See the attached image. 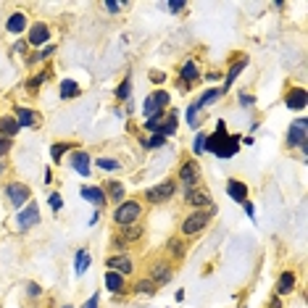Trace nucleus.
<instances>
[{
  "mask_svg": "<svg viewBox=\"0 0 308 308\" xmlns=\"http://www.w3.org/2000/svg\"><path fill=\"white\" fill-rule=\"evenodd\" d=\"M206 150L216 153L219 158H229V156H235V153H237V137L224 134V124L219 121L216 134H213V137H206Z\"/></svg>",
  "mask_w": 308,
  "mask_h": 308,
  "instance_id": "nucleus-1",
  "label": "nucleus"
},
{
  "mask_svg": "<svg viewBox=\"0 0 308 308\" xmlns=\"http://www.w3.org/2000/svg\"><path fill=\"white\" fill-rule=\"evenodd\" d=\"M166 103H169V95H166V92H153V95H148V100H145V105H143V114H145L148 119L161 116L163 108H166Z\"/></svg>",
  "mask_w": 308,
  "mask_h": 308,
  "instance_id": "nucleus-2",
  "label": "nucleus"
},
{
  "mask_svg": "<svg viewBox=\"0 0 308 308\" xmlns=\"http://www.w3.org/2000/svg\"><path fill=\"white\" fill-rule=\"evenodd\" d=\"M305 132H308V121L305 119H298V121H292V127L287 132V145L292 148H305Z\"/></svg>",
  "mask_w": 308,
  "mask_h": 308,
  "instance_id": "nucleus-3",
  "label": "nucleus"
},
{
  "mask_svg": "<svg viewBox=\"0 0 308 308\" xmlns=\"http://www.w3.org/2000/svg\"><path fill=\"white\" fill-rule=\"evenodd\" d=\"M137 216H140V203H134V200H127V203H119L114 219L116 224H132Z\"/></svg>",
  "mask_w": 308,
  "mask_h": 308,
  "instance_id": "nucleus-4",
  "label": "nucleus"
},
{
  "mask_svg": "<svg viewBox=\"0 0 308 308\" xmlns=\"http://www.w3.org/2000/svg\"><path fill=\"white\" fill-rule=\"evenodd\" d=\"M206 224H208V213H192V216L184 219L182 232L184 235H195V232H200V229H206Z\"/></svg>",
  "mask_w": 308,
  "mask_h": 308,
  "instance_id": "nucleus-5",
  "label": "nucleus"
},
{
  "mask_svg": "<svg viewBox=\"0 0 308 308\" xmlns=\"http://www.w3.org/2000/svg\"><path fill=\"white\" fill-rule=\"evenodd\" d=\"M172 192H174V182H163V184H156V187H150V190L145 192V198L150 200V203H161V200L172 198Z\"/></svg>",
  "mask_w": 308,
  "mask_h": 308,
  "instance_id": "nucleus-6",
  "label": "nucleus"
},
{
  "mask_svg": "<svg viewBox=\"0 0 308 308\" xmlns=\"http://www.w3.org/2000/svg\"><path fill=\"white\" fill-rule=\"evenodd\" d=\"M8 200H11V203L13 206H24L26 203V200H29V187H24V184H8Z\"/></svg>",
  "mask_w": 308,
  "mask_h": 308,
  "instance_id": "nucleus-7",
  "label": "nucleus"
},
{
  "mask_svg": "<svg viewBox=\"0 0 308 308\" xmlns=\"http://www.w3.org/2000/svg\"><path fill=\"white\" fill-rule=\"evenodd\" d=\"M16 221H19V227H21V229H26V227L37 224V221H40V211H37V203L26 206V208L19 213V216H16Z\"/></svg>",
  "mask_w": 308,
  "mask_h": 308,
  "instance_id": "nucleus-8",
  "label": "nucleus"
},
{
  "mask_svg": "<svg viewBox=\"0 0 308 308\" xmlns=\"http://www.w3.org/2000/svg\"><path fill=\"white\" fill-rule=\"evenodd\" d=\"M227 192H229L232 200H237V203H245V200H248V187H245L242 182H237V179L227 182Z\"/></svg>",
  "mask_w": 308,
  "mask_h": 308,
  "instance_id": "nucleus-9",
  "label": "nucleus"
},
{
  "mask_svg": "<svg viewBox=\"0 0 308 308\" xmlns=\"http://www.w3.org/2000/svg\"><path fill=\"white\" fill-rule=\"evenodd\" d=\"M179 177H182V182H184V187H187V190H192V184L198 182V166H195L192 161H187V163L182 166Z\"/></svg>",
  "mask_w": 308,
  "mask_h": 308,
  "instance_id": "nucleus-10",
  "label": "nucleus"
},
{
  "mask_svg": "<svg viewBox=\"0 0 308 308\" xmlns=\"http://www.w3.org/2000/svg\"><path fill=\"white\" fill-rule=\"evenodd\" d=\"M45 40H50V29L45 24H35L32 29H29V42L32 45H42Z\"/></svg>",
  "mask_w": 308,
  "mask_h": 308,
  "instance_id": "nucleus-11",
  "label": "nucleus"
},
{
  "mask_svg": "<svg viewBox=\"0 0 308 308\" xmlns=\"http://www.w3.org/2000/svg\"><path fill=\"white\" fill-rule=\"evenodd\" d=\"M305 100H308V95H305V90H300V87L287 92V105H290V108H303Z\"/></svg>",
  "mask_w": 308,
  "mask_h": 308,
  "instance_id": "nucleus-12",
  "label": "nucleus"
},
{
  "mask_svg": "<svg viewBox=\"0 0 308 308\" xmlns=\"http://www.w3.org/2000/svg\"><path fill=\"white\" fill-rule=\"evenodd\" d=\"M82 198L90 200V203H95L98 208L105 203V192H103L100 187H82Z\"/></svg>",
  "mask_w": 308,
  "mask_h": 308,
  "instance_id": "nucleus-13",
  "label": "nucleus"
},
{
  "mask_svg": "<svg viewBox=\"0 0 308 308\" xmlns=\"http://www.w3.org/2000/svg\"><path fill=\"white\" fill-rule=\"evenodd\" d=\"M19 116V127H40V116L32 114V111H26V108H19L16 111Z\"/></svg>",
  "mask_w": 308,
  "mask_h": 308,
  "instance_id": "nucleus-14",
  "label": "nucleus"
},
{
  "mask_svg": "<svg viewBox=\"0 0 308 308\" xmlns=\"http://www.w3.org/2000/svg\"><path fill=\"white\" fill-rule=\"evenodd\" d=\"M71 163H74V169H76V172H79L82 177H87V174H90V166H87V163H90V158H87V153H85V150L74 153V161H71Z\"/></svg>",
  "mask_w": 308,
  "mask_h": 308,
  "instance_id": "nucleus-15",
  "label": "nucleus"
},
{
  "mask_svg": "<svg viewBox=\"0 0 308 308\" xmlns=\"http://www.w3.org/2000/svg\"><path fill=\"white\" fill-rule=\"evenodd\" d=\"M108 266L119 269L121 274H127V271H132V261L127 256H114V258H108Z\"/></svg>",
  "mask_w": 308,
  "mask_h": 308,
  "instance_id": "nucleus-16",
  "label": "nucleus"
},
{
  "mask_svg": "<svg viewBox=\"0 0 308 308\" xmlns=\"http://www.w3.org/2000/svg\"><path fill=\"white\" fill-rule=\"evenodd\" d=\"M187 203L190 206H206V203H211V198L203 190H187Z\"/></svg>",
  "mask_w": 308,
  "mask_h": 308,
  "instance_id": "nucleus-17",
  "label": "nucleus"
},
{
  "mask_svg": "<svg viewBox=\"0 0 308 308\" xmlns=\"http://www.w3.org/2000/svg\"><path fill=\"white\" fill-rule=\"evenodd\" d=\"M105 287H108L111 292H121V287H124L121 274L119 271H108V274H105Z\"/></svg>",
  "mask_w": 308,
  "mask_h": 308,
  "instance_id": "nucleus-18",
  "label": "nucleus"
},
{
  "mask_svg": "<svg viewBox=\"0 0 308 308\" xmlns=\"http://www.w3.org/2000/svg\"><path fill=\"white\" fill-rule=\"evenodd\" d=\"M74 95H79V85H76L74 79H64V82H61V98L69 100Z\"/></svg>",
  "mask_w": 308,
  "mask_h": 308,
  "instance_id": "nucleus-19",
  "label": "nucleus"
},
{
  "mask_svg": "<svg viewBox=\"0 0 308 308\" xmlns=\"http://www.w3.org/2000/svg\"><path fill=\"white\" fill-rule=\"evenodd\" d=\"M19 132V121L16 119H0V134L3 137H13Z\"/></svg>",
  "mask_w": 308,
  "mask_h": 308,
  "instance_id": "nucleus-20",
  "label": "nucleus"
},
{
  "mask_svg": "<svg viewBox=\"0 0 308 308\" xmlns=\"http://www.w3.org/2000/svg\"><path fill=\"white\" fill-rule=\"evenodd\" d=\"M87 266H90V253H87V250H79V253H76V258H74V269H76V274H85Z\"/></svg>",
  "mask_w": 308,
  "mask_h": 308,
  "instance_id": "nucleus-21",
  "label": "nucleus"
},
{
  "mask_svg": "<svg viewBox=\"0 0 308 308\" xmlns=\"http://www.w3.org/2000/svg\"><path fill=\"white\" fill-rule=\"evenodd\" d=\"M292 285H295V276H292L290 271H285L282 279H279V285H276V292H279V295H287V292L292 290Z\"/></svg>",
  "mask_w": 308,
  "mask_h": 308,
  "instance_id": "nucleus-22",
  "label": "nucleus"
},
{
  "mask_svg": "<svg viewBox=\"0 0 308 308\" xmlns=\"http://www.w3.org/2000/svg\"><path fill=\"white\" fill-rule=\"evenodd\" d=\"M24 26H26V19L21 16V13H13V16L8 19V32H13V35H19Z\"/></svg>",
  "mask_w": 308,
  "mask_h": 308,
  "instance_id": "nucleus-23",
  "label": "nucleus"
},
{
  "mask_svg": "<svg viewBox=\"0 0 308 308\" xmlns=\"http://www.w3.org/2000/svg\"><path fill=\"white\" fill-rule=\"evenodd\" d=\"M169 279H172L169 266H156V269H153V282H156V285H166Z\"/></svg>",
  "mask_w": 308,
  "mask_h": 308,
  "instance_id": "nucleus-24",
  "label": "nucleus"
},
{
  "mask_svg": "<svg viewBox=\"0 0 308 308\" xmlns=\"http://www.w3.org/2000/svg\"><path fill=\"white\" fill-rule=\"evenodd\" d=\"M245 66H248V58H240V61H235V66L229 69V74H227V87H229V85H232V82L237 79V74H240Z\"/></svg>",
  "mask_w": 308,
  "mask_h": 308,
  "instance_id": "nucleus-25",
  "label": "nucleus"
},
{
  "mask_svg": "<svg viewBox=\"0 0 308 308\" xmlns=\"http://www.w3.org/2000/svg\"><path fill=\"white\" fill-rule=\"evenodd\" d=\"M219 95H221V90H208V92H203V95H200V100H198L195 105H198V108H206V105H208L211 100H216Z\"/></svg>",
  "mask_w": 308,
  "mask_h": 308,
  "instance_id": "nucleus-26",
  "label": "nucleus"
},
{
  "mask_svg": "<svg viewBox=\"0 0 308 308\" xmlns=\"http://www.w3.org/2000/svg\"><path fill=\"white\" fill-rule=\"evenodd\" d=\"M108 192H111L114 200H119V203H121V198H124V184H121V182H111L108 184Z\"/></svg>",
  "mask_w": 308,
  "mask_h": 308,
  "instance_id": "nucleus-27",
  "label": "nucleus"
},
{
  "mask_svg": "<svg viewBox=\"0 0 308 308\" xmlns=\"http://www.w3.org/2000/svg\"><path fill=\"white\" fill-rule=\"evenodd\" d=\"M69 150V143H55L53 148H50V156H53V161H61V156Z\"/></svg>",
  "mask_w": 308,
  "mask_h": 308,
  "instance_id": "nucleus-28",
  "label": "nucleus"
},
{
  "mask_svg": "<svg viewBox=\"0 0 308 308\" xmlns=\"http://www.w3.org/2000/svg\"><path fill=\"white\" fill-rule=\"evenodd\" d=\"M182 79H198V69H195L192 61H187V64H184V69H182Z\"/></svg>",
  "mask_w": 308,
  "mask_h": 308,
  "instance_id": "nucleus-29",
  "label": "nucleus"
},
{
  "mask_svg": "<svg viewBox=\"0 0 308 308\" xmlns=\"http://www.w3.org/2000/svg\"><path fill=\"white\" fill-rule=\"evenodd\" d=\"M163 143H166V137H163V134H153L150 140H143V145H145V148H161Z\"/></svg>",
  "mask_w": 308,
  "mask_h": 308,
  "instance_id": "nucleus-30",
  "label": "nucleus"
},
{
  "mask_svg": "<svg viewBox=\"0 0 308 308\" xmlns=\"http://www.w3.org/2000/svg\"><path fill=\"white\" fill-rule=\"evenodd\" d=\"M98 166L105 169V172H116V169H119V161H114V158H100Z\"/></svg>",
  "mask_w": 308,
  "mask_h": 308,
  "instance_id": "nucleus-31",
  "label": "nucleus"
},
{
  "mask_svg": "<svg viewBox=\"0 0 308 308\" xmlns=\"http://www.w3.org/2000/svg\"><path fill=\"white\" fill-rule=\"evenodd\" d=\"M153 290H156V282H140L137 285V292H145V295H150Z\"/></svg>",
  "mask_w": 308,
  "mask_h": 308,
  "instance_id": "nucleus-32",
  "label": "nucleus"
},
{
  "mask_svg": "<svg viewBox=\"0 0 308 308\" xmlns=\"http://www.w3.org/2000/svg\"><path fill=\"white\" fill-rule=\"evenodd\" d=\"M50 208H53L55 213L64 208V200H61V195H50Z\"/></svg>",
  "mask_w": 308,
  "mask_h": 308,
  "instance_id": "nucleus-33",
  "label": "nucleus"
},
{
  "mask_svg": "<svg viewBox=\"0 0 308 308\" xmlns=\"http://www.w3.org/2000/svg\"><path fill=\"white\" fill-rule=\"evenodd\" d=\"M140 235H143V229H137V227H129L127 232H124V237H127V240H137Z\"/></svg>",
  "mask_w": 308,
  "mask_h": 308,
  "instance_id": "nucleus-34",
  "label": "nucleus"
},
{
  "mask_svg": "<svg viewBox=\"0 0 308 308\" xmlns=\"http://www.w3.org/2000/svg\"><path fill=\"white\" fill-rule=\"evenodd\" d=\"M203 148H206V134H198L195 137V153H203Z\"/></svg>",
  "mask_w": 308,
  "mask_h": 308,
  "instance_id": "nucleus-35",
  "label": "nucleus"
},
{
  "mask_svg": "<svg viewBox=\"0 0 308 308\" xmlns=\"http://www.w3.org/2000/svg\"><path fill=\"white\" fill-rule=\"evenodd\" d=\"M169 248H172L174 256H182V253H184V250H182V245H179V240H172V242H169Z\"/></svg>",
  "mask_w": 308,
  "mask_h": 308,
  "instance_id": "nucleus-36",
  "label": "nucleus"
},
{
  "mask_svg": "<svg viewBox=\"0 0 308 308\" xmlns=\"http://www.w3.org/2000/svg\"><path fill=\"white\" fill-rule=\"evenodd\" d=\"M129 95V82H124L119 90H116V98H127Z\"/></svg>",
  "mask_w": 308,
  "mask_h": 308,
  "instance_id": "nucleus-37",
  "label": "nucleus"
},
{
  "mask_svg": "<svg viewBox=\"0 0 308 308\" xmlns=\"http://www.w3.org/2000/svg\"><path fill=\"white\" fill-rule=\"evenodd\" d=\"M8 145H11V140H8V137H3V134H0V156H3V153L8 150Z\"/></svg>",
  "mask_w": 308,
  "mask_h": 308,
  "instance_id": "nucleus-38",
  "label": "nucleus"
},
{
  "mask_svg": "<svg viewBox=\"0 0 308 308\" xmlns=\"http://www.w3.org/2000/svg\"><path fill=\"white\" fill-rule=\"evenodd\" d=\"M85 308H98V295H92V298L85 303Z\"/></svg>",
  "mask_w": 308,
  "mask_h": 308,
  "instance_id": "nucleus-39",
  "label": "nucleus"
},
{
  "mask_svg": "<svg viewBox=\"0 0 308 308\" xmlns=\"http://www.w3.org/2000/svg\"><path fill=\"white\" fill-rule=\"evenodd\" d=\"M184 3H169V11H182Z\"/></svg>",
  "mask_w": 308,
  "mask_h": 308,
  "instance_id": "nucleus-40",
  "label": "nucleus"
},
{
  "mask_svg": "<svg viewBox=\"0 0 308 308\" xmlns=\"http://www.w3.org/2000/svg\"><path fill=\"white\" fill-rule=\"evenodd\" d=\"M240 100H242V105H250V103H253L250 95H240Z\"/></svg>",
  "mask_w": 308,
  "mask_h": 308,
  "instance_id": "nucleus-41",
  "label": "nucleus"
},
{
  "mask_svg": "<svg viewBox=\"0 0 308 308\" xmlns=\"http://www.w3.org/2000/svg\"><path fill=\"white\" fill-rule=\"evenodd\" d=\"M29 295H40V287L37 285H29Z\"/></svg>",
  "mask_w": 308,
  "mask_h": 308,
  "instance_id": "nucleus-42",
  "label": "nucleus"
},
{
  "mask_svg": "<svg viewBox=\"0 0 308 308\" xmlns=\"http://www.w3.org/2000/svg\"><path fill=\"white\" fill-rule=\"evenodd\" d=\"M105 8H108V11H119L121 6H119V3H105Z\"/></svg>",
  "mask_w": 308,
  "mask_h": 308,
  "instance_id": "nucleus-43",
  "label": "nucleus"
},
{
  "mask_svg": "<svg viewBox=\"0 0 308 308\" xmlns=\"http://www.w3.org/2000/svg\"><path fill=\"white\" fill-rule=\"evenodd\" d=\"M66 308H69V305H66Z\"/></svg>",
  "mask_w": 308,
  "mask_h": 308,
  "instance_id": "nucleus-44",
  "label": "nucleus"
}]
</instances>
